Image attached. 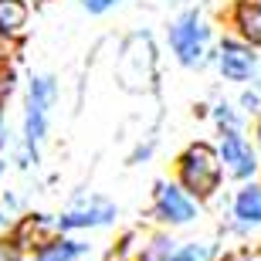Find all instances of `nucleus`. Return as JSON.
<instances>
[{
	"mask_svg": "<svg viewBox=\"0 0 261 261\" xmlns=\"http://www.w3.org/2000/svg\"><path fill=\"white\" fill-rule=\"evenodd\" d=\"M180 173H184V184L187 190H194L197 197H207L217 190L221 184V163H217V153H214L211 146H190L184 156V166H180Z\"/></svg>",
	"mask_w": 261,
	"mask_h": 261,
	"instance_id": "nucleus-1",
	"label": "nucleus"
},
{
	"mask_svg": "<svg viewBox=\"0 0 261 261\" xmlns=\"http://www.w3.org/2000/svg\"><path fill=\"white\" fill-rule=\"evenodd\" d=\"M153 44L146 34H136L129 38V44L122 48V58H119V78H122V85L139 92V88H149L153 85Z\"/></svg>",
	"mask_w": 261,
	"mask_h": 261,
	"instance_id": "nucleus-2",
	"label": "nucleus"
},
{
	"mask_svg": "<svg viewBox=\"0 0 261 261\" xmlns=\"http://www.w3.org/2000/svg\"><path fill=\"white\" fill-rule=\"evenodd\" d=\"M203 41H207V28L200 24L197 14H184V17L173 24V31H170V44H173V51L180 55L184 65H197V61H200Z\"/></svg>",
	"mask_w": 261,
	"mask_h": 261,
	"instance_id": "nucleus-3",
	"label": "nucleus"
},
{
	"mask_svg": "<svg viewBox=\"0 0 261 261\" xmlns=\"http://www.w3.org/2000/svg\"><path fill=\"white\" fill-rule=\"evenodd\" d=\"M51 98H55V82L51 78H34L31 82V95H28V122H24L28 149H38L41 136H44V116H48Z\"/></svg>",
	"mask_w": 261,
	"mask_h": 261,
	"instance_id": "nucleus-4",
	"label": "nucleus"
},
{
	"mask_svg": "<svg viewBox=\"0 0 261 261\" xmlns=\"http://www.w3.org/2000/svg\"><path fill=\"white\" fill-rule=\"evenodd\" d=\"M156 214L163 221H173V224H187L194 217V203L187 200L176 187H156Z\"/></svg>",
	"mask_w": 261,
	"mask_h": 261,
	"instance_id": "nucleus-5",
	"label": "nucleus"
},
{
	"mask_svg": "<svg viewBox=\"0 0 261 261\" xmlns=\"http://www.w3.org/2000/svg\"><path fill=\"white\" fill-rule=\"evenodd\" d=\"M221 160L227 163L234 176H248L254 170V153L251 146L244 143L238 133H224V143H221Z\"/></svg>",
	"mask_w": 261,
	"mask_h": 261,
	"instance_id": "nucleus-6",
	"label": "nucleus"
},
{
	"mask_svg": "<svg viewBox=\"0 0 261 261\" xmlns=\"http://www.w3.org/2000/svg\"><path fill=\"white\" fill-rule=\"evenodd\" d=\"M221 71L234 82H244V78L254 71V55L241 44H234V41H224L221 48Z\"/></svg>",
	"mask_w": 261,
	"mask_h": 261,
	"instance_id": "nucleus-7",
	"label": "nucleus"
},
{
	"mask_svg": "<svg viewBox=\"0 0 261 261\" xmlns=\"http://www.w3.org/2000/svg\"><path fill=\"white\" fill-rule=\"evenodd\" d=\"M116 217V207L112 203H95V207H85V211H71L61 217V227H92V224H106Z\"/></svg>",
	"mask_w": 261,
	"mask_h": 261,
	"instance_id": "nucleus-8",
	"label": "nucleus"
},
{
	"mask_svg": "<svg viewBox=\"0 0 261 261\" xmlns=\"http://www.w3.org/2000/svg\"><path fill=\"white\" fill-rule=\"evenodd\" d=\"M234 214H238L244 224H261V190H258V187H248V190L238 194V200H234Z\"/></svg>",
	"mask_w": 261,
	"mask_h": 261,
	"instance_id": "nucleus-9",
	"label": "nucleus"
},
{
	"mask_svg": "<svg viewBox=\"0 0 261 261\" xmlns=\"http://www.w3.org/2000/svg\"><path fill=\"white\" fill-rule=\"evenodd\" d=\"M28 20V7L20 0H0V34H14L24 28Z\"/></svg>",
	"mask_w": 261,
	"mask_h": 261,
	"instance_id": "nucleus-10",
	"label": "nucleus"
},
{
	"mask_svg": "<svg viewBox=\"0 0 261 261\" xmlns=\"http://www.w3.org/2000/svg\"><path fill=\"white\" fill-rule=\"evenodd\" d=\"M238 24L254 44H261V7L258 4H241L238 7Z\"/></svg>",
	"mask_w": 261,
	"mask_h": 261,
	"instance_id": "nucleus-11",
	"label": "nucleus"
},
{
	"mask_svg": "<svg viewBox=\"0 0 261 261\" xmlns=\"http://www.w3.org/2000/svg\"><path fill=\"white\" fill-rule=\"evenodd\" d=\"M139 261H180V258H176V244H173V241L156 238V241L149 244L143 254H139Z\"/></svg>",
	"mask_w": 261,
	"mask_h": 261,
	"instance_id": "nucleus-12",
	"label": "nucleus"
},
{
	"mask_svg": "<svg viewBox=\"0 0 261 261\" xmlns=\"http://www.w3.org/2000/svg\"><path fill=\"white\" fill-rule=\"evenodd\" d=\"M78 251H82V244H75V241H58V244L41 248V258L38 261H71Z\"/></svg>",
	"mask_w": 261,
	"mask_h": 261,
	"instance_id": "nucleus-13",
	"label": "nucleus"
},
{
	"mask_svg": "<svg viewBox=\"0 0 261 261\" xmlns=\"http://www.w3.org/2000/svg\"><path fill=\"white\" fill-rule=\"evenodd\" d=\"M214 258V248L211 244H194V248H187L180 254V261H211Z\"/></svg>",
	"mask_w": 261,
	"mask_h": 261,
	"instance_id": "nucleus-14",
	"label": "nucleus"
},
{
	"mask_svg": "<svg viewBox=\"0 0 261 261\" xmlns=\"http://www.w3.org/2000/svg\"><path fill=\"white\" fill-rule=\"evenodd\" d=\"M82 4H85V7L92 10V14H102V10H106V7H112L116 0H82Z\"/></svg>",
	"mask_w": 261,
	"mask_h": 261,
	"instance_id": "nucleus-15",
	"label": "nucleus"
},
{
	"mask_svg": "<svg viewBox=\"0 0 261 261\" xmlns=\"http://www.w3.org/2000/svg\"><path fill=\"white\" fill-rule=\"evenodd\" d=\"M0 261H20V258H17V251H14V248L0 244Z\"/></svg>",
	"mask_w": 261,
	"mask_h": 261,
	"instance_id": "nucleus-16",
	"label": "nucleus"
}]
</instances>
